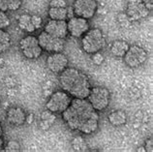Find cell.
Here are the masks:
<instances>
[{
    "instance_id": "cell-1",
    "label": "cell",
    "mask_w": 153,
    "mask_h": 152,
    "mask_svg": "<svg viewBox=\"0 0 153 152\" xmlns=\"http://www.w3.org/2000/svg\"><path fill=\"white\" fill-rule=\"evenodd\" d=\"M61 114L63 121L73 131L90 135L98 129V111L93 109L87 99H72L70 106Z\"/></svg>"
},
{
    "instance_id": "cell-2",
    "label": "cell",
    "mask_w": 153,
    "mask_h": 152,
    "mask_svg": "<svg viewBox=\"0 0 153 152\" xmlns=\"http://www.w3.org/2000/svg\"><path fill=\"white\" fill-rule=\"evenodd\" d=\"M59 82L62 89L73 98L86 99L92 87L87 76L76 68L67 67L62 71Z\"/></svg>"
},
{
    "instance_id": "cell-3",
    "label": "cell",
    "mask_w": 153,
    "mask_h": 152,
    "mask_svg": "<svg viewBox=\"0 0 153 152\" xmlns=\"http://www.w3.org/2000/svg\"><path fill=\"white\" fill-rule=\"evenodd\" d=\"M107 46L106 36L100 28L88 29L85 34L82 35V49L84 53L92 54L97 51L103 50Z\"/></svg>"
},
{
    "instance_id": "cell-4",
    "label": "cell",
    "mask_w": 153,
    "mask_h": 152,
    "mask_svg": "<svg viewBox=\"0 0 153 152\" xmlns=\"http://www.w3.org/2000/svg\"><path fill=\"white\" fill-rule=\"evenodd\" d=\"M86 99L95 110L104 111L111 103V92L104 86H94L91 87Z\"/></svg>"
},
{
    "instance_id": "cell-5",
    "label": "cell",
    "mask_w": 153,
    "mask_h": 152,
    "mask_svg": "<svg viewBox=\"0 0 153 152\" xmlns=\"http://www.w3.org/2000/svg\"><path fill=\"white\" fill-rule=\"evenodd\" d=\"M72 97L66 91L57 90L53 92L46 104V109L54 113H62L72 102Z\"/></svg>"
},
{
    "instance_id": "cell-6",
    "label": "cell",
    "mask_w": 153,
    "mask_h": 152,
    "mask_svg": "<svg viewBox=\"0 0 153 152\" xmlns=\"http://www.w3.org/2000/svg\"><path fill=\"white\" fill-rule=\"evenodd\" d=\"M19 47L23 56L27 59H37L41 56L43 53L37 37L32 34H28L22 37L19 43Z\"/></svg>"
},
{
    "instance_id": "cell-7",
    "label": "cell",
    "mask_w": 153,
    "mask_h": 152,
    "mask_svg": "<svg viewBox=\"0 0 153 152\" xmlns=\"http://www.w3.org/2000/svg\"><path fill=\"white\" fill-rule=\"evenodd\" d=\"M124 62L130 68H138L147 60L148 53L143 47L138 45L129 47L126 53L124 54Z\"/></svg>"
},
{
    "instance_id": "cell-8",
    "label": "cell",
    "mask_w": 153,
    "mask_h": 152,
    "mask_svg": "<svg viewBox=\"0 0 153 152\" xmlns=\"http://www.w3.org/2000/svg\"><path fill=\"white\" fill-rule=\"evenodd\" d=\"M98 9L96 0H75L72 5L74 16L90 19L95 16Z\"/></svg>"
},
{
    "instance_id": "cell-9",
    "label": "cell",
    "mask_w": 153,
    "mask_h": 152,
    "mask_svg": "<svg viewBox=\"0 0 153 152\" xmlns=\"http://www.w3.org/2000/svg\"><path fill=\"white\" fill-rule=\"evenodd\" d=\"M37 39H38L40 47H42V50L50 53L61 51L64 47V45H65L64 39L53 37V36L47 33L46 31H42L41 33L38 35Z\"/></svg>"
},
{
    "instance_id": "cell-10",
    "label": "cell",
    "mask_w": 153,
    "mask_h": 152,
    "mask_svg": "<svg viewBox=\"0 0 153 152\" xmlns=\"http://www.w3.org/2000/svg\"><path fill=\"white\" fill-rule=\"evenodd\" d=\"M150 10L142 0H129L126 7V17L130 22H138L148 17Z\"/></svg>"
},
{
    "instance_id": "cell-11",
    "label": "cell",
    "mask_w": 153,
    "mask_h": 152,
    "mask_svg": "<svg viewBox=\"0 0 153 152\" xmlns=\"http://www.w3.org/2000/svg\"><path fill=\"white\" fill-rule=\"evenodd\" d=\"M43 19L38 15L22 14L18 19V25L22 31L33 33L42 27Z\"/></svg>"
},
{
    "instance_id": "cell-12",
    "label": "cell",
    "mask_w": 153,
    "mask_h": 152,
    "mask_svg": "<svg viewBox=\"0 0 153 152\" xmlns=\"http://www.w3.org/2000/svg\"><path fill=\"white\" fill-rule=\"evenodd\" d=\"M68 34L74 38H79L83 34H85L89 29V22L88 19L74 16L70 18L67 22Z\"/></svg>"
},
{
    "instance_id": "cell-13",
    "label": "cell",
    "mask_w": 153,
    "mask_h": 152,
    "mask_svg": "<svg viewBox=\"0 0 153 152\" xmlns=\"http://www.w3.org/2000/svg\"><path fill=\"white\" fill-rule=\"evenodd\" d=\"M68 64H69V60L61 51L51 53L47 58V66L54 74H60L68 67Z\"/></svg>"
},
{
    "instance_id": "cell-14",
    "label": "cell",
    "mask_w": 153,
    "mask_h": 152,
    "mask_svg": "<svg viewBox=\"0 0 153 152\" xmlns=\"http://www.w3.org/2000/svg\"><path fill=\"white\" fill-rule=\"evenodd\" d=\"M44 31L56 38L64 39L68 36L67 22L57 21V19H49L44 27Z\"/></svg>"
},
{
    "instance_id": "cell-15",
    "label": "cell",
    "mask_w": 153,
    "mask_h": 152,
    "mask_svg": "<svg viewBox=\"0 0 153 152\" xmlns=\"http://www.w3.org/2000/svg\"><path fill=\"white\" fill-rule=\"evenodd\" d=\"M25 110L19 107L10 108L6 113V118L9 124L13 126H22L26 120Z\"/></svg>"
},
{
    "instance_id": "cell-16",
    "label": "cell",
    "mask_w": 153,
    "mask_h": 152,
    "mask_svg": "<svg viewBox=\"0 0 153 152\" xmlns=\"http://www.w3.org/2000/svg\"><path fill=\"white\" fill-rule=\"evenodd\" d=\"M108 122H110L112 126L114 127H119L125 125L127 122V114L125 111L121 110H114L108 115Z\"/></svg>"
},
{
    "instance_id": "cell-17",
    "label": "cell",
    "mask_w": 153,
    "mask_h": 152,
    "mask_svg": "<svg viewBox=\"0 0 153 152\" xmlns=\"http://www.w3.org/2000/svg\"><path fill=\"white\" fill-rule=\"evenodd\" d=\"M129 47V44L124 40H115L111 45V53L115 57H123Z\"/></svg>"
},
{
    "instance_id": "cell-18",
    "label": "cell",
    "mask_w": 153,
    "mask_h": 152,
    "mask_svg": "<svg viewBox=\"0 0 153 152\" xmlns=\"http://www.w3.org/2000/svg\"><path fill=\"white\" fill-rule=\"evenodd\" d=\"M48 17L50 19H57V21H66L68 19V8H51L49 7Z\"/></svg>"
},
{
    "instance_id": "cell-19",
    "label": "cell",
    "mask_w": 153,
    "mask_h": 152,
    "mask_svg": "<svg viewBox=\"0 0 153 152\" xmlns=\"http://www.w3.org/2000/svg\"><path fill=\"white\" fill-rule=\"evenodd\" d=\"M55 119H56V116L54 113H52V111L49 110H44L41 113V123H40L41 128L44 130L50 129L51 126L54 123Z\"/></svg>"
},
{
    "instance_id": "cell-20",
    "label": "cell",
    "mask_w": 153,
    "mask_h": 152,
    "mask_svg": "<svg viewBox=\"0 0 153 152\" xmlns=\"http://www.w3.org/2000/svg\"><path fill=\"white\" fill-rule=\"evenodd\" d=\"M23 0H0V11H17L22 5Z\"/></svg>"
},
{
    "instance_id": "cell-21",
    "label": "cell",
    "mask_w": 153,
    "mask_h": 152,
    "mask_svg": "<svg viewBox=\"0 0 153 152\" xmlns=\"http://www.w3.org/2000/svg\"><path fill=\"white\" fill-rule=\"evenodd\" d=\"M11 44V35L5 29H0V53H5L9 50Z\"/></svg>"
},
{
    "instance_id": "cell-22",
    "label": "cell",
    "mask_w": 153,
    "mask_h": 152,
    "mask_svg": "<svg viewBox=\"0 0 153 152\" xmlns=\"http://www.w3.org/2000/svg\"><path fill=\"white\" fill-rule=\"evenodd\" d=\"M72 146L76 151H85L87 146L84 139L80 136H78L76 137L73 141H72Z\"/></svg>"
},
{
    "instance_id": "cell-23",
    "label": "cell",
    "mask_w": 153,
    "mask_h": 152,
    "mask_svg": "<svg viewBox=\"0 0 153 152\" xmlns=\"http://www.w3.org/2000/svg\"><path fill=\"white\" fill-rule=\"evenodd\" d=\"M11 24V19L7 12L0 11V29H6Z\"/></svg>"
},
{
    "instance_id": "cell-24",
    "label": "cell",
    "mask_w": 153,
    "mask_h": 152,
    "mask_svg": "<svg viewBox=\"0 0 153 152\" xmlns=\"http://www.w3.org/2000/svg\"><path fill=\"white\" fill-rule=\"evenodd\" d=\"M4 149L7 151H19L21 145L17 141H9L6 145H4Z\"/></svg>"
},
{
    "instance_id": "cell-25",
    "label": "cell",
    "mask_w": 153,
    "mask_h": 152,
    "mask_svg": "<svg viewBox=\"0 0 153 152\" xmlns=\"http://www.w3.org/2000/svg\"><path fill=\"white\" fill-rule=\"evenodd\" d=\"M105 60V56L101 51H97V53H92V61L94 62L96 65H101Z\"/></svg>"
},
{
    "instance_id": "cell-26",
    "label": "cell",
    "mask_w": 153,
    "mask_h": 152,
    "mask_svg": "<svg viewBox=\"0 0 153 152\" xmlns=\"http://www.w3.org/2000/svg\"><path fill=\"white\" fill-rule=\"evenodd\" d=\"M49 7L51 8H66L67 2L65 0H51L49 3Z\"/></svg>"
},
{
    "instance_id": "cell-27",
    "label": "cell",
    "mask_w": 153,
    "mask_h": 152,
    "mask_svg": "<svg viewBox=\"0 0 153 152\" xmlns=\"http://www.w3.org/2000/svg\"><path fill=\"white\" fill-rule=\"evenodd\" d=\"M143 147H144V149H146V152H152L153 151V141H152V138H149L148 139H146Z\"/></svg>"
},
{
    "instance_id": "cell-28",
    "label": "cell",
    "mask_w": 153,
    "mask_h": 152,
    "mask_svg": "<svg viewBox=\"0 0 153 152\" xmlns=\"http://www.w3.org/2000/svg\"><path fill=\"white\" fill-rule=\"evenodd\" d=\"M4 149V137H3V129L0 124V151Z\"/></svg>"
},
{
    "instance_id": "cell-29",
    "label": "cell",
    "mask_w": 153,
    "mask_h": 152,
    "mask_svg": "<svg viewBox=\"0 0 153 152\" xmlns=\"http://www.w3.org/2000/svg\"><path fill=\"white\" fill-rule=\"evenodd\" d=\"M142 1L144 3V5H146L150 11L153 9V0H142Z\"/></svg>"
},
{
    "instance_id": "cell-30",
    "label": "cell",
    "mask_w": 153,
    "mask_h": 152,
    "mask_svg": "<svg viewBox=\"0 0 153 152\" xmlns=\"http://www.w3.org/2000/svg\"><path fill=\"white\" fill-rule=\"evenodd\" d=\"M33 117L34 116H33V114H32V113L26 115V120H25V122L28 123V124H31V122L33 121Z\"/></svg>"
},
{
    "instance_id": "cell-31",
    "label": "cell",
    "mask_w": 153,
    "mask_h": 152,
    "mask_svg": "<svg viewBox=\"0 0 153 152\" xmlns=\"http://www.w3.org/2000/svg\"><path fill=\"white\" fill-rule=\"evenodd\" d=\"M3 66H4V59L0 56V69H1Z\"/></svg>"
},
{
    "instance_id": "cell-32",
    "label": "cell",
    "mask_w": 153,
    "mask_h": 152,
    "mask_svg": "<svg viewBox=\"0 0 153 152\" xmlns=\"http://www.w3.org/2000/svg\"><path fill=\"white\" fill-rule=\"evenodd\" d=\"M138 151H146V149H144V147H139L138 148Z\"/></svg>"
}]
</instances>
